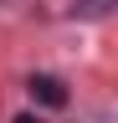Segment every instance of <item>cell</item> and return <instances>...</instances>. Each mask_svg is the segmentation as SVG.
Segmentation results:
<instances>
[{
	"instance_id": "obj_1",
	"label": "cell",
	"mask_w": 118,
	"mask_h": 123,
	"mask_svg": "<svg viewBox=\"0 0 118 123\" xmlns=\"http://www.w3.org/2000/svg\"><path fill=\"white\" fill-rule=\"evenodd\" d=\"M31 98H41L46 108H62L67 103V87L56 82V77H31Z\"/></svg>"
},
{
	"instance_id": "obj_2",
	"label": "cell",
	"mask_w": 118,
	"mask_h": 123,
	"mask_svg": "<svg viewBox=\"0 0 118 123\" xmlns=\"http://www.w3.org/2000/svg\"><path fill=\"white\" fill-rule=\"evenodd\" d=\"M118 0H77V15H108Z\"/></svg>"
},
{
	"instance_id": "obj_3",
	"label": "cell",
	"mask_w": 118,
	"mask_h": 123,
	"mask_svg": "<svg viewBox=\"0 0 118 123\" xmlns=\"http://www.w3.org/2000/svg\"><path fill=\"white\" fill-rule=\"evenodd\" d=\"M16 123H36V118H16Z\"/></svg>"
}]
</instances>
